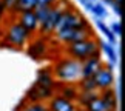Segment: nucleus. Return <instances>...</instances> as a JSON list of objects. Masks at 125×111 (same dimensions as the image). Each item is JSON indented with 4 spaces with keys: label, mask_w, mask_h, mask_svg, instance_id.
<instances>
[{
    "label": "nucleus",
    "mask_w": 125,
    "mask_h": 111,
    "mask_svg": "<svg viewBox=\"0 0 125 111\" xmlns=\"http://www.w3.org/2000/svg\"><path fill=\"white\" fill-rule=\"evenodd\" d=\"M91 12L94 14L97 19H107L108 16V12H107V8L104 6L102 3H93V8H91Z\"/></svg>",
    "instance_id": "obj_23"
},
{
    "label": "nucleus",
    "mask_w": 125,
    "mask_h": 111,
    "mask_svg": "<svg viewBox=\"0 0 125 111\" xmlns=\"http://www.w3.org/2000/svg\"><path fill=\"white\" fill-rule=\"evenodd\" d=\"M28 54H30L32 59H42V57L46 56V43H45L43 36L37 37L31 42L30 48H28Z\"/></svg>",
    "instance_id": "obj_13"
},
{
    "label": "nucleus",
    "mask_w": 125,
    "mask_h": 111,
    "mask_svg": "<svg viewBox=\"0 0 125 111\" xmlns=\"http://www.w3.org/2000/svg\"><path fill=\"white\" fill-rule=\"evenodd\" d=\"M111 6H113L114 14H117V17H121V3H119V2H113Z\"/></svg>",
    "instance_id": "obj_27"
},
{
    "label": "nucleus",
    "mask_w": 125,
    "mask_h": 111,
    "mask_svg": "<svg viewBox=\"0 0 125 111\" xmlns=\"http://www.w3.org/2000/svg\"><path fill=\"white\" fill-rule=\"evenodd\" d=\"M66 28H91V26H90V22L86 20L77 9L70 6V8H66L63 11V14L60 16L59 22H57V25H56L54 34L62 31V30H66Z\"/></svg>",
    "instance_id": "obj_3"
},
{
    "label": "nucleus",
    "mask_w": 125,
    "mask_h": 111,
    "mask_svg": "<svg viewBox=\"0 0 125 111\" xmlns=\"http://www.w3.org/2000/svg\"><path fill=\"white\" fill-rule=\"evenodd\" d=\"M80 65H82V77H93L96 71L104 66L102 54H96L93 57H88L86 60L80 62Z\"/></svg>",
    "instance_id": "obj_10"
},
{
    "label": "nucleus",
    "mask_w": 125,
    "mask_h": 111,
    "mask_svg": "<svg viewBox=\"0 0 125 111\" xmlns=\"http://www.w3.org/2000/svg\"><path fill=\"white\" fill-rule=\"evenodd\" d=\"M99 96V91H79L77 94V99H76V102H77L80 107H82L83 110L86 108V105H88L91 100H94L96 97Z\"/></svg>",
    "instance_id": "obj_17"
},
{
    "label": "nucleus",
    "mask_w": 125,
    "mask_h": 111,
    "mask_svg": "<svg viewBox=\"0 0 125 111\" xmlns=\"http://www.w3.org/2000/svg\"><path fill=\"white\" fill-rule=\"evenodd\" d=\"M85 110L86 111H114V110H111V107H110L104 99H100L99 96L94 100H91V102L86 105Z\"/></svg>",
    "instance_id": "obj_18"
},
{
    "label": "nucleus",
    "mask_w": 125,
    "mask_h": 111,
    "mask_svg": "<svg viewBox=\"0 0 125 111\" xmlns=\"http://www.w3.org/2000/svg\"><path fill=\"white\" fill-rule=\"evenodd\" d=\"M110 30H111V32L116 37H119L121 36V32H122V28H121V22H114L113 25H111V28H110Z\"/></svg>",
    "instance_id": "obj_25"
},
{
    "label": "nucleus",
    "mask_w": 125,
    "mask_h": 111,
    "mask_svg": "<svg viewBox=\"0 0 125 111\" xmlns=\"http://www.w3.org/2000/svg\"><path fill=\"white\" fill-rule=\"evenodd\" d=\"M16 111H50V110H48L46 102H32V103L26 102L22 108H19Z\"/></svg>",
    "instance_id": "obj_20"
},
{
    "label": "nucleus",
    "mask_w": 125,
    "mask_h": 111,
    "mask_svg": "<svg viewBox=\"0 0 125 111\" xmlns=\"http://www.w3.org/2000/svg\"><path fill=\"white\" fill-rule=\"evenodd\" d=\"M56 93H59L62 97L76 102L77 94H79V88H77V83H62V82H57Z\"/></svg>",
    "instance_id": "obj_12"
},
{
    "label": "nucleus",
    "mask_w": 125,
    "mask_h": 111,
    "mask_svg": "<svg viewBox=\"0 0 125 111\" xmlns=\"http://www.w3.org/2000/svg\"><path fill=\"white\" fill-rule=\"evenodd\" d=\"M19 23H20L30 34H34V32L39 30V22H37V17H36L34 11H22V12H19Z\"/></svg>",
    "instance_id": "obj_11"
},
{
    "label": "nucleus",
    "mask_w": 125,
    "mask_h": 111,
    "mask_svg": "<svg viewBox=\"0 0 125 111\" xmlns=\"http://www.w3.org/2000/svg\"><path fill=\"white\" fill-rule=\"evenodd\" d=\"M99 97L104 99L105 102H107L110 107H111V110H114V111L117 110V94H116V91H114L113 88L99 91Z\"/></svg>",
    "instance_id": "obj_16"
},
{
    "label": "nucleus",
    "mask_w": 125,
    "mask_h": 111,
    "mask_svg": "<svg viewBox=\"0 0 125 111\" xmlns=\"http://www.w3.org/2000/svg\"><path fill=\"white\" fill-rule=\"evenodd\" d=\"M56 39L59 42H62L63 45H70V43L83 40V39L93 37L94 34L91 32V28H66L59 32H56Z\"/></svg>",
    "instance_id": "obj_6"
},
{
    "label": "nucleus",
    "mask_w": 125,
    "mask_h": 111,
    "mask_svg": "<svg viewBox=\"0 0 125 111\" xmlns=\"http://www.w3.org/2000/svg\"><path fill=\"white\" fill-rule=\"evenodd\" d=\"M52 76L62 83H77L82 77V65L79 60L71 57H62L52 65Z\"/></svg>",
    "instance_id": "obj_1"
},
{
    "label": "nucleus",
    "mask_w": 125,
    "mask_h": 111,
    "mask_svg": "<svg viewBox=\"0 0 125 111\" xmlns=\"http://www.w3.org/2000/svg\"><path fill=\"white\" fill-rule=\"evenodd\" d=\"M102 2H104V3H107V5H111L114 0H102Z\"/></svg>",
    "instance_id": "obj_28"
},
{
    "label": "nucleus",
    "mask_w": 125,
    "mask_h": 111,
    "mask_svg": "<svg viewBox=\"0 0 125 111\" xmlns=\"http://www.w3.org/2000/svg\"><path fill=\"white\" fill-rule=\"evenodd\" d=\"M77 88L79 91H96L97 90L93 77H80V80L77 82Z\"/></svg>",
    "instance_id": "obj_21"
},
{
    "label": "nucleus",
    "mask_w": 125,
    "mask_h": 111,
    "mask_svg": "<svg viewBox=\"0 0 125 111\" xmlns=\"http://www.w3.org/2000/svg\"><path fill=\"white\" fill-rule=\"evenodd\" d=\"M93 80H94V83H96L97 91H104V90L113 88V83H114L113 71L108 70L107 66H102L100 70H97L93 74Z\"/></svg>",
    "instance_id": "obj_8"
},
{
    "label": "nucleus",
    "mask_w": 125,
    "mask_h": 111,
    "mask_svg": "<svg viewBox=\"0 0 125 111\" xmlns=\"http://www.w3.org/2000/svg\"><path fill=\"white\" fill-rule=\"evenodd\" d=\"M63 51L68 54V57L76 59L79 62H83L88 57H93L96 54H102L99 48V40L94 36L79 40V42H74V43H70V45H65Z\"/></svg>",
    "instance_id": "obj_2"
},
{
    "label": "nucleus",
    "mask_w": 125,
    "mask_h": 111,
    "mask_svg": "<svg viewBox=\"0 0 125 111\" xmlns=\"http://www.w3.org/2000/svg\"><path fill=\"white\" fill-rule=\"evenodd\" d=\"M59 0H37V6H52Z\"/></svg>",
    "instance_id": "obj_26"
},
{
    "label": "nucleus",
    "mask_w": 125,
    "mask_h": 111,
    "mask_svg": "<svg viewBox=\"0 0 125 111\" xmlns=\"http://www.w3.org/2000/svg\"><path fill=\"white\" fill-rule=\"evenodd\" d=\"M37 6V0H17L16 6L12 9V14H19L22 11H32Z\"/></svg>",
    "instance_id": "obj_19"
},
{
    "label": "nucleus",
    "mask_w": 125,
    "mask_h": 111,
    "mask_svg": "<svg viewBox=\"0 0 125 111\" xmlns=\"http://www.w3.org/2000/svg\"><path fill=\"white\" fill-rule=\"evenodd\" d=\"M96 25H97V28H99L100 31H102V34L108 39V42L111 43V45H113L114 42H116V36H114L113 32H111V30H110V28L102 22V19H96Z\"/></svg>",
    "instance_id": "obj_22"
},
{
    "label": "nucleus",
    "mask_w": 125,
    "mask_h": 111,
    "mask_svg": "<svg viewBox=\"0 0 125 111\" xmlns=\"http://www.w3.org/2000/svg\"><path fill=\"white\" fill-rule=\"evenodd\" d=\"M71 6V3H68L66 6H63L62 5V0H59L56 5H52L51 9H50V12H48V16L46 19L43 20V23H40L39 25V31H40V34L42 36H51V34H54V30H56V25H57V22H59V19L60 16L63 14V11L66 8H70Z\"/></svg>",
    "instance_id": "obj_4"
},
{
    "label": "nucleus",
    "mask_w": 125,
    "mask_h": 111,
    "mask_svg": "<svg viewBox=\"0 0 125 111\" xmlns=\"http://www.w3.org/2000/svg\"><path fill=\"white\" fill-rule=\"evenodd\" d=\"M36 85H40V86H46V88H54L56 90V85H57V80L54 79L52 76V71L50 68H45V70H40L37 73L36 77Z\"/></svg>",
    "instance_id": "obj_14"
},
{
    "label": "nucleus",
    "mask_w": 125,
    "mask_h": 111,
    "mask_svg": "<svg viewBox=\"0 0 125 111\" xmlns=\"http://www.w3.org/2000/svg\"><path fill=\"white\" fill-rule=\"evenodd\" d=\"M46 105H48V110L50 111H79L76 102L62 97L60 94H54L46 102Z\"/></svg>",
    "instance_id": "obj_9"
},
{
    "label": "nucleus",
    "mask_w": 125,
    "mask_h": 111,
    "mask_svg": "<svg viewBox=\"0 0 125 111\" xmlns=\"http://www.w3.org/2000/svg\"><path fill=\"white\" fill-rule=\"evenodd\" d=\"M99 48H100V52H105V56L108 57V62H110V63H113V65L117 63V59H119V57H117V52H116L114 46L110 42L99 40Z\"/></svg>",
    "instance_id": "obj_15"
},
{
    "label": "nucleus",
    "mask_w": 125,
    "mask_h": 111,
    "mask_svg": "<svg viewBox=\"0 0 125 111\" xmlns=\"http://www.w3.org/2000/svg\"><path fill=\"white\" fill-rule=\"evenodd\" d=\"M85 111H86V110H85Z\"/></svg>",
    "instance_id": "obj_29"
},
{
    "label": "nucleus",
    "mask_w": 125,
    "mask_h": 111,
    "mask_svg": "<svg viewBox=\"0 0 125 111\" xmlns=\"http://www.w3.org/2000/svg\"><path fill=\"white\" fill-rule=\"evenodd\" d=\"M56 94L54 88H46V86H40V85H32L28 93L25 94V100L26 102H48L52 96Z\"/></svg>",
    "instance_id": "obj_7"
},
{
    "label": "nucleus",
    "mask_w": 125,
    "mask_h": 111,
    "mask_svg": "<svg viewBox=\"0 0 125 111\" xmlns=\"http://www.w3.org/2000/svg\"><path fill=\"white\" fill-rule=\"evenodd\" d=\"M50 9H51V6H36L34 9H32V11H34V14H36V17H37L39 25H40V23H43V20L46 19L48 12H50Z\"/></svg>",
    "instance_id": "obj_24"
},
{
    "label": "nucleus",
    "mask_w": 125,
    "mask_h": 111,
    "mask_svg": "<svg viewBox=\"0 0 125 111\" xmlns=\"http://www.w3.org/2000/svg\"><path fill=\"white\" fill-rule=\"evenodd\" d=\"M32 34H30L25 28H23L19 22H12L11 25L8 26L6 30V42L9 43L11 46H16V48H23L28 43L30 37Z\"/></svg>",
    "instance_id": "obj_5"
}]
</instances>
